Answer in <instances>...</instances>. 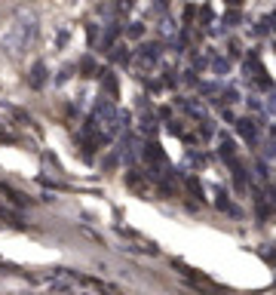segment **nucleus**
Segmentation results:
<instances>
[{
    "label": "nucleus",
    "instance_id": "obj_1",
    "mask_svg": "<svg viewBox=\"0 0 276 295\" xmlns=\"http://www.w3.org/2000/svg\"><path fill=\"white\" fill-rule=\"evenodd\" d=\"M230 4H240V0H230Z\"/></svg>",
    "mask_w": 276,
    "mask_h": 295
}]
</instances>
